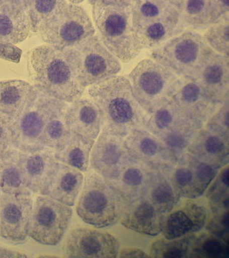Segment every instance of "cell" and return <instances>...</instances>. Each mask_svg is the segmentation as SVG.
I'll list each match as a JSON object with an SVG mask.
<instances>
[{"label": "cell", "mask_w": 229, "mask_h": 258, "mask_svg": "<svg viewBox=\"0 0 229 258\" xmlns=\"http://www.w3.org/2000/svg\"><path fill=\"white\" fill-rule=\"evenodd\" d=\"M185 155L174 164H168L169 174L172 185L181 198L196 199L200 196Z\"/></svg>", "instance_id": "cell-34"}, {"label": "cell", "mask_w": 229, "mask_h": 258, "mask_svg": "<svg viewBox=\"0 0 229 258\" xmlns=\"http://www.w3.org/2000/svg\"><path fill=\"white\" fill-rule=\"evenodd\" d=\"M92 15L98 36L117 59L128 62L142 51L132 24L130 6H93Z\"/></svg>", "instance_id": "cell-3"}, {"label": "cell", "mask_w": 229, "mask_h": 258, "mask_svg": "<svg viewBox=\"0 0 229 258\" xmlns=\"http://www.w3.org/2000/svg\"><path fill=\"white\" fill-rule=\"evenodd\" d=\"M165 216L158 211L148 200L142 198L133 202H127L120 222L129 230L155 236L162 232Z\"/></svg>", "instance_id": "cell-16"}, {"label": "cell", "mask_w": 229, "mask_h": 258, "mask_svg": "<svg viewBox=\"0 0 229 258\" xmlns=\"http://www.w3.org/2000/svg\"><path fill=\"white\" fill-rule=\"evenodd\" d=\"M89 95L101 112L102 132L124 138L135 129L144 128L148 114L136 101L126 77L114 76L91 86Z\"/></svg>", "instance_id": "cell-1"}, {"label": "cell", "mask_w": 229, "mask_h": 258, "mask_svg": "<svg viewBox=\"0 0 229 258\" xmlns=\"http://www.w3.org/2000/svg\"><path fill=\"white\" fill-rule=\"evenodd\" d=\"M38 91L21 80L0 81V113L18 119L33 104Z\"/></svg>", "instance_id": "cell-23"}, {"label": "cell", "mask_w": 229, "mask_h": 258, "mask_svg": "<svg viewBox=\"0 0 229 258\" xmlns=\"http://www.w3.org/2000/svg\"><path fill=\"white\" fill-rule=\"evenodd\" d=\"M228 164L218 172L216 177L210 182L205 191L207 205L227 206L229 201Z\"/></svg>", "instance_id": "cell-39"}, {"label": "cell", "mask_w": 229, "mask_h": 258, "mask_svg": "<svg viewBox=\"0 0 229 258\" xmlns=\"http://www.w3.org/2000/svg\"><path fill=\"white\" fill-rule=\"evenodd\" d=\"M183 27L203 30L216 24L207 0H174Z\"/></svg>", "instance_id": "cell-30"}, {"label": "cell", "mask_w": 229, "mask_h": 258, "mask_svg": "<svg viewBox=\"0 0 229 258\" xmlns=\"http://www.w3.org/2000/svg\"><path fill=\"white\" fill-rule=\"evenodd\" d=\"M16 122L13 118L0 113V159L15 149Z\"/></svg>", "instance_id": "cell-43"}, {"label": "cell", "mask_w": 229, "mask_h": 258, "mask_svg": "<svg viewBox=\"0 0 229 258\" xmlns=\"http://www.w3.org/2000/svg\"><path fill=\"white\" fill-rule=\"evenodd\" d=\"M208 217L205 201L181 198L173 210L166 214L161 233L168 239L195 233L204 228Z\"/></svg>", "instance_id": "cell-13"}, {"label": "cell", "mask_w": 229, "mask_h": 258, "mask_svg": "<svg viewBox=\"0 0 229 258\" xmlns=\"http://www.w3.org/2000/svg\"><path fill=\"white\" fill-rule=\"evenodd\" d=\"M124 138L102 132L90 154L91 167L106 179H113L130 160Z\"/></svg>", "instance_id": "cell-14"}, {"label": "cell", "mask_w": 229, "mask_h": 258, "mask_svg": "<svg viewBox=\"0 0 229 258\" xmlns=\"http://www.w3.org/2000/svg\"><path fill=\"white\" fill-rule=\"evenodd\" d=\"M172 100L187 117L201 128L221 105L196 81L184 78Z\"/></svg>", "instance_id": "cell-15"}, {"label": "cell", "mask_w": 229, "mask_h": 258, "mask_svg": "<svg viewBox=\"0 0 229 258\" xmlns=\"http://www.w3.org/2000/svg\"><path fill=\"white\" fill-rule=\"evenodd\" d=\"M130 9L132 24L135 31L155 21L178 13L174 0H133Z\"/></svg>", "instance_id": "cell-28"}, {"label": "cell", "mask_w": 229, "mask_h": 258, "mask_svg": "<svg viewBox=\"0 0 229 258\" xmlns=\"http://www.w3.org/2000/svg\"><path fill=\"white\" fill-rule=\"evenodd\" d=\"M120 257H151L143 250L138 248H124L119 251Z\"/></svg>", "instance_id": "cell-48"}, {"label": "cell", "mask_w": 229, "mask_h": 258, "mask_svg": "<svg viewBox=\"0 0 229 258\" xmlns=\"http://www.w3.org/2000/svg\"><path fill=\"white\" fill-rule=\"evenodd\" d=\"M27 255L18 252V251H12L6 248H0V257H27Z\"/></svg>", "instance_id": "cell-49"}, {"label": "cell", "mask_w": 229, "mask_h": 258, "mask_svg": "<svg viewBox=\"0 0 229 258\" xmlns=\"http://www.w3.org/2000/svg\"><path fill=\"white\" fill-rule=\"evenodd\" d=\"M67 104L63 106L49 119L44 128L41 142L47 148L55 151L61 150L71 136V132L65 122Z\"/></svg>", "instance_id": "cell-35"}, {"label": "cell", "mask_w": 229, "mask_h": 258, "mask_svg": "<svg viewBox=\"0 0 229 258\" xmlns=\"http://www.w3.org/2000/svg\"><path fill=\"white\" fill-rule=\"evenodd\" d=\"M127 78L147 114L171 100L184 82V78L154 59L141 61Z\"/></svg>", "instance_id": "cell-5"}, {"label": "cell", "mask_w": 229, "mask_h": 258, "mask_svg": "<svg viewBox=\"0 0 229 258\" xmlns=\"http://www.w3.org/2000/svg\"><path fill=\"white\" fill-rule=\"evenodd\" d=\"M0 195H1V191H0Z\"/></svg>", "instance_id": "cell-54"}, {"label": "cell", "mask_w": 229, "mask_h": 258, "mask_svg": "<svg viewBox=\"0 0 229 258\" xmlns=\"http://www.w3.org/2000/svg\"><path fill=\"white\" fill-rule=\"evenodd\" d=\"M58 161L55 150L45 148L41 151L23 154L26 184L31 192L44 196L48 188Z\"/></svg>", "instance_id": "cell-18"}, {"label": "cell", "mask_w": 229, "mask_h": 258, "mask_svg": "<svg viewBox=\"0 0 229 258\" xmlns=\"http://www.w3.org/2000/svg\"><path fill=\"white\" fill-rule=\"evenodd\" d=\"M120 242L105 231L78 227L70 231L64 242L66 257L114 258L118 256Z\"/></svg>", "instance_id": "cell-11"}, {"label": "cell", "mask_w": 229, "mask_h": 258, "mask_svg": "<svg viewBox=\"0 0 229 258\" xmlns=\"http://www.w3.org/2000/svg\"><path fill=\"white\" fill-rule=\"evenodd\" d=\"M187 153L222 168L228 164L229 140L203 127L192 140Z\"/></svg>", "instance_id": "cell-24"}, {"label": "cell", "mask_w": 229, "mask_h": 258, "mask_svg": "<svg viewBox=\"0 0 229 258\" xmlns=\"http://www.w3.org/2000/svg\"><path fill=\"white\" fill-rule=\"evenodd\" d=\"M185 156L189 165L193 170L198 193L201 197L221 168L214 164L201 160L190 153H186Z\"/></svg>", "instance_id": "cell-40"}, {"label": "cell", "mask_w": 229, "mask_h": 258, "mask_svg": "<svg viewBox=\"0 0 229 258\" xmlns=\"http://www.w3.org/2000/svg\"><path fill=\"white\" fill-rule=\"evenodd\" d=\"M130 159L159 169L169 162L165 148L159 138L144 128H137L124 138Z\"/></svg>", "instance_id": "cell-17"}, {"label": "cell", "mask_w": 229, "mask_h": 258, "mask_svg": "<svg viewBox=\"0 0 229 258\" xmlns=\"http://www.w3.org/2000/svg\"><path fill=\"white\" fill-rule=\"evenodd\" d=\"M84 182L83 172L58 161L44 196L73 207L82 190Z\"/></svg>", "instance_id": "cell-22"}, {"label": "cell", "mask_w": 229, "mask_h": 258, "mask_svg": "<svg viewBox=\"0 0 229 258\" xmlns=\"http://www.w3.org/2000/svg\"><path fill=\"white\" fill-rule=\"evenodd\" d=\"M95 141L87 139L81 135L71 133L70 139L64 147L58 151H55L56 160L81 172L89 169L90 154Z\"/></svg>", "instance_id": "cell-31"}, {"label": "cell", "mask_w": 229, "mask_h": 258, "mask_svg": "<svg viewBox=\"0 0 229 258\" xmlns=\"http://www.w3.org/2000/svg\"><path fill=\"white\" fill-rule=\"evenodd\" d=\"M22 50L10 43L0 41V58L18 63L21 60Z\"/></svg>", "instance_id": "cell-46"}, {"label": "cell", "mask_w": 229, "mask_h": 258, "mask_svg": "<svg viewBox=\"0 0 229 258\" xmlns=\"http://www.w3.org/2000/svg\"><path fill=\"white\" fill-rule=\"evenodd\" d=\"M203 35L206 42L219 54L228 58L229 24L228 20L210 26Z\"/></svg>", "instance_id": "cell-41"}, {"label": "cell", "mask_w": 229, "mask_h": 258, "mask_svg": "<svg viewBox=\"0 0 229 258\" xmlns=\"http://www.w3.org/2000/svg\"><path fill=\"white\" fill-rule=\"evenodd\" d=\"M168 164L155 169L144 197L158 211L164 214L171 212L182 198L172 185L169 174Z\"/></svg>", "instance_id": "cell-25"}, {"label": "cell", "mask_w": 229, "mask_h": 258, "mask_svg": "<svg viewBox=\"0 0 229 258\" xmlns=\"http://www.w3.org/2000/svg\"><path fill=\"white\" fill-rule=\"evenodd\" d=\"M71 4L78 5L80 3H83L84 0H68Z\"/></svg>", "instance_id": "cell-52"}, {"label": "cell", "mask_w": 229, "mask_h": 258, "mask_svg": "<svg viewBox=\"0 0 229 258\" xmlns=\"http://www.w3.org/2000/svg\"><path fill=\"white\" fill-rule=\"evenodd\" d=\"M89 4L93 6H105V5H113V0H88Z\"/></svg>", "instance_id": "cell-50"}, {"label": "cell", "mask_w": 229, "mask_h": 258, "mask_svg": "<svg viewBox=\"0 0 229 258\" xmlns=\"http://www.w3.org/2000/svg\"><path fill=\"white\" fill-rule=\"evenodd\" d=\"M179 13L151 23L136 31L143 48H157L170 38L185 31Z\"/></svg>", "instance_id": "cell-27"}, {"label": "cell", "mask_w": 229, "mask_h": 258, "mask_svg": "<svg viewBox=\"0 0 229 258\" xmlns=\"http://www.w3.org/2000/svg\"><path fill=\"white\" fill-rule=\"evenodd\" d=\"M208 208L209 217L204 227L208 233L228 243V207L213 206Z\"/></svg>", "instance_id": "cell-42"}, {"label": "cell", "mask_w": 229, "mask_h": 258, "mask_svg": "<svg viewBox=\"0 0 229 258\" xmlns=\"http://www.w3.org/2000/svg\"><path fill=\"white\" fill-rule=\"evenodd\" d=\"M66 102L38 91L33 104L20 116L16 122V139L14 147L25 153L41 151L46 148L41 142L49 119Z\"/></svg>", "instance_id": "cell-10"}, {"label": "cell", "mask_w": 229, "mask_h": 258, "mask_svg": "<svg viewBox=\"0 0 229 258\" xmlns=\"http://www.w3.org/2000/svg\"><path fill=\"white\" fill-rule=\"evenodd\" d=\"M0 9L9 12L28 11L27 0H0Z\"/></svg>", "instance_id": "cell-47"}, {"label": "cell", "mask_w": 229, "mask_h": 258, "mask_svg": "<svg viewBox=\"0 0 229 258\" xmlns=\"http://www.w3.org/2000/svg\"><path fill=\"white\" fill-rule=\"evenodd\" d=\"M81 192L76 210L85 223L104 228L120 220L127 201L105 178L89 170Z\"/></svg>", "instance_id": "cell-4"}, {"label": "cell", "mask_w": 229, "mask_h": 258, "mask_svg": "<svg viewBox=\"0 0 229 258\" xmlns=\"http://www.w3.org/2000/svg\"><path fill=\"white\" fill-rule=\"evenodd\" d=\"M32 31L41 27L59 14L68 3L66 0H27Z\"/></svg>", "instance_id": "cell-37"}, {"label": "cell", "mask_w": 229, "mask_h": 258, "mask_svg": "<svg viewBox=\"0 0 229 258\" xmlns=\"http://www.w3.org/2000/svg\"><path fill=\"white\" fill-rule=\"evenodd\" d=\"M30 63L38 91L67 103L82 97L86 87L78 81L62 50L39 46L32 51Z\"/></svg>", "instance_id": "cell-2"}, {"label": "cell", "mask_w": 229, "mask_h": 258, "mask_svg": "<svg viewBox=\"0 0 229 258\" xmlns=\"http://www.w3.org/2000/svg\"><path fill=\"white\" fill-rule=\"evenodd\" d=\"M133 0H113V5L118 6H130Z\"/></svg>", "instance_id": "cell-51"}, {"label": "cell", "mask_w": 229, "mask_h": 258, "mask_svg": "<svg viewBox=\"0 0 229 258\" xmlns=\"http://www.w3.org/2000/svg\"><path fill=\"white\" fill-rule=\"evenodd\" d=\"M33 201L30 195H0V236L14 245L28 239V226Z\"/></svg>", "instance_id": "cell-12"}, {"label": "cell", "mask_w": 229, "mask_h": 258, "mask_svg": "<svg viewBox=\"0 0 229 258\" xmlns=\"http://www.w3.org/2000/svg\"><path fill=\"white\" fill-rule=\"evenodd\" d=\"M23 152L13 149L0 159V191L10 195H31L24 176Z\"/></svg>", "instance_id": "cell-26"}, {"label": "cell", "mask_w": 229, "mask_h": 258, "mask_svg": "<svg viewBox=\"0 0 229 258\" xmlns=\"http://www.w3.org/2000/svg\"><path fill=\"white\" fill-rule=\"evenodd\" d=\"M70 104L65 113L66 124L70 132L96 141L102 126L98 106L87 98H80Z\"/></svg>", "instance_id": "cell-20"}, {"label": "cell", "mask_w": 229, "mask_h": 258, "mask_svg": "<svg viewBox=\"0 0 229 258\" xmlns=\"http://www.w3.org/2000/svg\"><path fill=\"white\" fill-rule=\"evenodd\" d=\"M216 24L228 20L229 0H207Z\"/></svg>", "instance_id": "cell-45"}, {"label": "cell", "mask_w": 229, "mask_h": 258, "mask_svg": "<svg viewBox=\"0 0 229 258\" xmlns=\"http://www.w3.org/2000/svg\"><path fill=\"white\" fill-rule=\"evenodd\" d=\"M31 30L28 11L9 12L0 9V41L18 44L27 39Z\"/></svg>", "instance_id": "cell-32"}, {"label": "cell", "mask_w": 229, "mask_h": 258, "mask_svg": "<svg viewBox=\"0 0 229 258\" xmlns=\"http://www.w3.org/2000/svg\"><path fill=\"white\" fill-rule=\"evenodd\" d=\"M228 243L210 233L196 235L187 258H228Z\"/></svg>", "instance_id": "cell-36"}, {"label": "cell", "mask_w": 229, "mask_h": 258, "mask_svg": "<svg viewBox=\"0 0 229 258\" xmlns=\"http://www.w3.org/2000/svg\"><path fill=\"white\" fill-rule=\"evenodd\" d=\"M214 50L203 35L185 30L152 52V58L184 79L194 80Z\"/></svg>", "instance_id": "cell-6"}, {"label": "cell", "mask_w": 229, "mask_h": 258, "mask_svg": "<svg viewBox=\"0 0 229 258\" xmlns=\"http://www.w3.org/2000/svg\"><path fill=\"white\" fill-rule=\"evenodd\" d=\"M162 1H173V0H162Z\"/></svg>", "instance_id": "cell-53"}, {"label": "cell", "mask_w": 229, "mask_h": 258, "mask_svg": "<svg viewBox=\"0 0 229 258\" xmlns=\"http://www.w3.org/2000/svg\"><path fill=\"white\" fill-rule=\"evenodd\" d=\"M155 170L147 164L130 159L118 176L107 181L127 202H133L144 198Z\"/></svg>", "instance_id": "cell-19"}, {"label": "cell", "mask_w": 229, "mask_h": 258, "mask_svg": "<svg viewBox=\"0 0 229 258\" xmlns=\"http://www.w3.org/2000/svg\"><path fill=\"white\" fill-rule=\"evenodd\" d=\"M84 87L101 84L121 71L119 59L112 54L98 35H92L62 50Z\"/></svg>", "instance_id": "cell-7"}, {"label": "cell", "mask_w": 229, "mask_h": 258, "mask_svg": "<svg viewBox=\"0 0 229 258\" xmlns=\"http://www.w3.org/2000/svg\"><path fill=\"white\" fill-rule=\"evenodd\" d=\"M193 81L219 104L228 99V58L213 52Z\"/></svg>", "instance_id": "cell-21"}, {"label": "cell", "mask_w": 229, "mask_h": 258, "mask_svg": "<svg viewBox=\"0 0 229 258\" xmlns=\"http://www.w3.org/2000/svg\"><path fill=\"white\" fill-rule=\"evenodd\" d=\"M228 117L229 104L228 99H227L210 116L204 125V128L229 140Z\"/></svg>", "instance_id": "cell-44"}, {"label": "cell", "mask_w": 229, "mask_h": 258, "mask_svg": "<svg viewBox=\"0 0 229 258\" xmlns=\"http://www.w3.org/2000/svg\"><path fill=\"white\" fill-rule=\"evenodd\" d=\"M190 122H194L187 117L171 99L148 114L144 128L159 138Z\"/></svg>", "instance_id": "cell-29"}, {"label": "cell", "mask_w": 229, "mask_h": 258, "mask_svg": "<svg viewBox=\"0 0 229 258\" xmlns=\"http://www.w3.org/2000/svg\"><path fill=\"white\" fill-rule=\"evenodd\" d=\"M38 32L44 42L63 50L95 35V28L87 12L70 3Z\"/></svg>", "instance_id": "cell-8"}, {"label": "cell", "mask_w": 229, "mask_h": 258, "mask_svg": "<svg viewBox=\"0 0 229 258\" xmlns=\"http://www.w3.org/2000/svg\"><path fill=\"white\" fill-rule=\"evenodd\" d=\"M201 127L190 122L173 132L160 137L168 157L169 162L174 164L187 153V149L198 131Z\"/></svg>", "instance_id": "cell-33"}, {"label": "cell", "mask_w": 229, "mask_h": 258, "mask_svg": "<svg viewBox=\"0 0 229 258\" xmlns=\"http://www.w3.org/2000/svg\"><path fill=\"white\" fill-rule=\"evenodd\" d=\"M72 216L71 207L47 196L37 197L29 219V236L42 245H57L67 231Z\"/></svg>", "instance_id": "cell-9"}, {"label": "cell", "mask_w": 229, "mask_h": 258, "mask_svg": "<svg viewBox=\"0 0 229 258\" xmlns=\"http://www.w3.org/2000/svg\"><path fill=\"white\" fill-rule=\"evenodd\" d=\"M195 233L176 239H159L152 243L150 255L156 258H187Z\"/></svg>", "instance_id": "cell-38"}]
</instances>
